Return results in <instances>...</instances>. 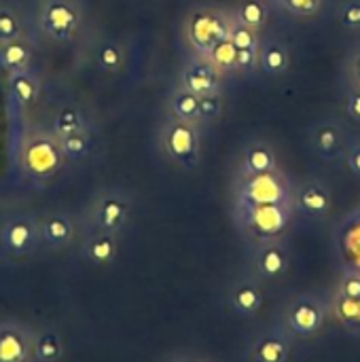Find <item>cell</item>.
Returning a JSON list of instances; mask_svg holds the SVG:
<instances>
[{
  "label": "cell",
  "instance_id": "6da1fadb",
  "mask_svg": "<svg viewBox=\"0 0 360 362\" xmlns=\"http://www.w3.org/2000/svg\"><path fill=\"white\" fill-rule=\"evenodd\" d=\"M229 32H231L229 21L221 13H214V11L193 13L189 19V25H187V34H189L191 45L204 55H210L219 42L227 40Z\"/></svg>",
  "mask_w": 360,
  "mask_h": 362
},
{
  "label": "cell",
  "instance_id": "7a4b0ae2",
  "mask_svg": "<svg viewBox=\"0 0 360 362\" xmlns=\"http://www.w3.org/2000/svg\"><path fill=\"white\" fill-rule=\"evenodd\" d=\"M38 242H40L38 223L25 214L11 216L0 227V246L6 255H13V257L30 255Z\"/></svg>",
  "mask_w": 360,
  "mask_h": 362
},
{
  "label": "cell",
  "instance_id": "3957f363",
  "mask_svg": "<svg viewBox=\"0 0 360 362\" xmlns=\"http://www.w3.org/2000/svg\"><path fill=\"white\" fill-rule=\"evenodd\" d=\"M62 146L47 136H34L23 148V168L36 178H47L55 174L62 165Z\"/></svg>",
  "mask_w": 360,
  "mask_h": 362
},
{
  "label": "cell",
  "instance_id": "277c9868",
  "mask_svg": "<svg viewBox=\"0 0 360 362\" xmlns=\"http://www.w3.org/2000/svg\"><path fill=\"white\" fill-rule=\"evenodd\" d=\"M93 225L95 231L119 235L129 216V199L119 191L102 193L93 204Z\"/></svg>",
  "mask_w": 360,
  "mask_h": 362
},
{
  "label": "cell",
  "instance_id": "5b68a950",
  "mask_svg": "<svg viewBox=\"0 0 360 362\" xmlns=\"http://www.w3.org/2000/svg\"><path fill=\"white\" fill-rule=\"evenodd\" d=\"M32 358V331L19 322H0V362H30Z\"/></svg>",
  "mask_w": 360,
  "mask_h": 362
},
{
  "label": "cell",
  "instance_id": "8992f818",
  "mask_svg": "<svg viewBox=\"0 0 360 362\" xmlns=\"http://www.w3.org/2000/svg\"><path fill=\"white\" fill-rule=\"evenodd\" d=\"M42 30L55 40H68L79 28V11L66 0H51L40 15Z\"/></svg>",
  "mask_w": 360,
  "mask_h": 362
},
{
  "label": "cell",
  "instance_id": "52a82bcc",
  "mask_svg": "<svg viewBox=\"0 0 360 362\" xmlns=\"http://www.w3.org/2000/svg\"><path fill=\"white\" fill-rule=\"evenodd\" d=\"M168 155L185 168H191L197 159V134L185 121H174L163 134Z\"/></svg>",
  "mask_w": 360,
  "mask_h": 362
},
{
  "label": "cell",
  "instance_id": "ba28073f",
  "mask_svg": "<svg viewBox=\"0 0 360 362\" xmlns=\"http://www.w3.org/2000/svg\"><path fill=\"white\" fill-rule=\"evenodd\" d=\"M38 233H40V242H45L49 248H66L72 244L74 240V221L68 214H49L40 221L38 225Z\"/></svg>",
  "mask_w": 360,
  "mask_h": 362
},
{
  "label": "cell",
  "instance_id": "9c48e42d",
  "mask_svg": "<svg viewBox=\"0 0 360 362\" xmlns=\"http://www.w3.org/2000/svg\"><path fill=\"white\" fill-rule=\"evenodd\" d=\"M244 199L255 208V206H269V204H280L284 199V187L280 180L267 174H257L248 180L244 189Z\"/></svg>",
  "mask_w": 360,
  "mask_h": 362
},
{
  "label": "cell",
  "instance_id": "30bf717a",
  "mask_svg": "<svg viewBox=\"0 0 360 362\" xmlns=\"http://www.w3.org/2000/svg\"><path fill=\"white\" fill-rule=\"evenodd\" d=\"M219 68L212 64V62H193L185 74H182V83H185V89L195 93V95H210V93H216L219 89Z\"/></svg>",
  "mask_w": 360,
  "mask_h": 362
},
{
  "label": "cell",
  "instance_id": "8fae6325",
  "mask_svg": "<svg viewBox=\"0 0 360 362\" xmlns=\"http://www.w3.org/2000/svg\"><path fill=\"white\" fill-rule=\"evenodd\" d=\"M117 238L119 235L95 231L93 235H89L83 242V248H81L83 259L89 261L91 265H98V267L115 263V259L119 255V240Z\"/></svg>",
  "mask_w": 360,
  "mask_h": 362
},
{
  "label": "cell",
  "instance_id": "7c38bea8",
  "mask_svg": "<svg viewBox=\"0 0 360 362\" xmlns=\"http://www.w3.org/2000/svg\"><path fill=\"white\" fill-rule=\"evenodd\" d=\"M289 322L293 331H297L299 335H310L318 331V327L323 325V310L314 301L299 299L289 310Z\"/></svg>",
  "mask_w": 360,
  "mask_h": 362
},
{
  "label": "cell",
  "instance_id": "4fadbf2b",
  "mask_svg": "<svg viewBox=\"0 0 360 362\" xmlns=\"http://www.w3.org/2000/svg\"><path fill=\"white\" fill-rule=\"evenodd\" d=\"M64 356V341L57 331H40L34 337V361L57 362Z\"/></svg>",
  "mask_w": 360,
  "mask_h": 362
},
{
  "label": "cell",
  "instance_id": "5bb4252c",
  "mask_svg": "<svg viewBox=\"0 0 360 362\" xmlns=\"http://www.w3.org/2000/svg\"><path fill=\"white\" fill-rule=\"evenodd\" d=\"M244 168L248 174H267L276 168V157L267 146H255L246 153L244 157Z\"/></svg>",
  "mask_w": 360,
  "mask_h": 362
},
{
  "label": "cell",
  "instance_id": "9a60e30c",
  "mask_svg": "<svg viewBox=\"0 0 360 362\" xmlns=\"http://www.w3.org/2000/svg\"><path fill=\"white\" fill-rule=\"evenodd\" d=\"M299 206L303 210H308L310 214H323L329 210L331 197L320 185H308L299 195Z\"/></svg>",
  "mask_w": 360,
  "mask_h": 362
},
{
  "label": "cell",
  "instance_id": "2e32d148",
  "mask_svg": "<svg viewBox=\"0 0 360 362\" xmlns=\"http://www.w3.org/2000/svg\"><path fill=\"white\" fill-rule=\"evenodd\" d=\"M28 59H30V49L19 38L4 42L0 49V66H4V68L21 70L28 64Z\"/></svg>",
  "mask_w": 360,
  "mask_h": 362
},
{
  "label": "cell",
  "instance_id": "e0dca14e",
  "mask_svg": "<svg viewBox=\"0 0 360 362\" xmlns=\"http://www.w3.org/2000/svg\"><path fill=\"white\" fill-rule=\"evenodd\" d=\"M172 110L178 117V121L191 123L199 117V95L182 89L172 98Z\"/></svg>",
  "mask_w": 360,
  "mask_h": 362
},
{
  "label": "cell",
  "instance_id": "ac0fdd59",
  "mask_svg": "<svg viewBox=\"0 0 360 362\" xmlns=\"http://www.w3.org/2000/svg\"><path fill=\"white\" fill-rule=\"evenodd\" d=\"M231 301H233V308L240 312V314H255L259 308H261V293L255 284H240L233 295H231Z\"/></svg>",
  "mask_w": 360,
  "mask_h": 362
},
{
  "label": "cell",
  "instance_id": "d6986e66",
  "mask_svg": "<svg viewBox=\"0 0 360 362\" xmlns=\"http://www.w3.org/2000/svg\"><path fill=\"white\" fill-rule=\"evenodd\" d=\"M261 66L267 74H282L289 68V53L280 42H269L263 47Z\"/></svg>",
  "mask_w": 360,
  "mask_h": 362
},
{
  "label": "cell",
  "instance_id": "ffe728a7",
  "mask_svg": "<svg viewBox=\"0 0 360 362\" xmlns=\"http://www.w3.org/2000/svg\"><path fill=\"white\" fill-rule=\"evenodd\" d=\"M259 269L265 278H276L286 269V255L278 246H267L259 255Z\"/></svg>",
  "mask_w": 360,
  "mask_h": 362
},
{
  "label": "cell",
  "instance_id": "44dd1931",
  "mask_svg": "<svg viewBox=\"0 0 360 362\" xmlns=\"http://www.w3.org/2000/svg\"><path fill=\"white\" fill-rule=\"evenodd\" d=\"M286 354H289V346L280 337H265L255 348V356L259 362H284Z\"/></svg>",
  "mask_w": 360,
  "mask_h": 362
},
{
  "label": "cell",
  "instance_id": "7402d4cb",
  "mask_svg": "<svg viewBox=\"0 0 360 362\" xmlns=\"http://www.w3.org/2000/svg\"><path fill=\"white\" fill-rule=\"evenodd\" d=\"M238 19L246 28H252V30L255 28H261L265 23V19H267V8L259 0H246L240 6V11H238Z\"/></svg>",
  "mask_w": 360,
  "mask_h": 362
},
{
  "label": "cell",
  "instance_id": "603a6c76",
  "mask_svg": "<svg viewBox=\"0 0 360 362\" xmlns=\"http://www.w3.org/2000/svg\"><path fill=\"white\" fill-rule=\"evenodd\" d=\"M81 129H83V119H81L79 110L70 108V106L62 108L59 115L55 117V134L64 140V138L81 132Z\"/></svg>",
  "mask_w": 360,
  "mask_h": 362
},
{
  "label": "cell",
  "instance_id": "cb8c5ba5",
  "mask_svg": "<svg viewBox=\"0 0 360 362\" xmlns=\"http://www.w3.org/2000/svg\"><path fill=\"white\" fill-rule=\"evenodd\" d=\"M208 57H210V62H212L219 70H233L236 64H238V49H236V45L227 38V40L219 42V45L212 49V53H210Z\"/></svg>",
  "mask_w": 360,
  "mask_h": 362
},
{
  "label": "cell",
  "instance_id": "d4e9b609",
  "mask_svg": "<svg viewBox=\"0 0 360 362\" xmlns=\"http://www.w3.org/2000/svg\"><path fill=\"white\" fill-rule=\"evenodd\" d=\"M11 89H13L15 100H17L21 106L32 104L34 98H36V83H34L28 74H23V72H17V74L11 76Z\"/></svg>",
  "mask_w": 360,
  "mask_h": 362
},
{
  "label": "cell",
  "instance_id": "484cf974",
  "mask_svg": "<svg viewBox=\"0 0 360 362\" xmlns=\"http://www.w3.org/2000/svg\"><path fill=\"white\" fill-rule=\"evenodd\" d=\"M59 146H62L64 157H68V159H83V157L87 155V151H89V138H87V134L81 129V132H76V134L64 138Z\"/></svg>",
  "mask_w": 360,
  "mask_h": 362
},
{
  "label": "cell",
  "instance_id": "4316f807",
  "mask_svg": "<svg viewBox=\"0 0 360 362\" xmlns=\"http://www.w3.org/2000/svg\"><path fill=\"white\" fill-rule=\"evenodd\" d=\"M19 30H21V25H19V19L15 17V13L0 8V42L19 38Z\"/></svg>",
  "mask_w": 360,
  "mask_h": 362
},
{
  "label": "cell",
  "instance_id": "83f0119b",
  "mask_svg": "<svg viewBox=\"0 0 360 362\" xmlns=\"http://www.w3.org/2000/svg\"><path fill=\"white\" fill-rule=\"evenodd\" d=\"M229 40L236 45V49H257V34L252 28H246V25H233L231 32H229Z\"/></svg>",
  "mask_w": 360,
  "mask_h": 362
},
{
  "label": "cell",
  "instance_id": "f1b7e54d",
  "mask_svg": "<svg viewBox=\"0 0 360 362\" xmlns=\"http://www.w3.org/2000/svg\"><path fill=\"white\" fill-rule=\"evenodd\" d=\"M98 62L104 70H117L123 62V53L117 45H102L98 51Z\"/></svg>",
  "mask_w": 360,
  "mask_h": 362
},
{
  "label": "cell",
  "instance_id": "f546056e",
  "mask_svg": "<svg viewBox=\"0 0 360 362\" xmlns=\"http://www.w3.org/2000/svg\"><path fill=\"white\" fill-rule=\"evenodd\" d=\"M282 4L299 17H310L320 8V0H282Z\"/></svg>",
  "mask_w": 360,
  "mask_h": 362
},
{
  "label": "cell",
  "instance_id": "4dcf8cb0",
  "mask_svg": "<svg viewBox=\"0 0 360 362\" xmlns=\"http://www.w3.org/2000/svg\"><path fill=\"white\" fill-rule=\"evenodd\" d=\"M316 144L323 153H333L339 144V132L335 127H323L316 136Z\"/></svg>",
  "mask_w": 360,
  "mask_h": 362
},
{
  "label": "cell",
  "instance_id": "1f68e13d",
  "mask_svg": "<svg viewBox=\"0 0 360 362\" xmlns=\"http://www.w3.org/2000/svg\"><path fill=\"white\" fill-rule=\"evenodd\" d=\"M221 112V100L216 93H210V95H202L199 98V117H206V119H212Z\"/></svg>",
  "mask_w": 360,
  "mask_h": 362
},
{
  "label": "cell",
  "instance_id": "d6a6232c",
  "mask_svg": "<svg viewBox=\"0 0 360 362\" xmlns=\"http://www.w3.org/2000/svg\"><path fill=\"white\" fill-rule=\"evenodd\" d=\"M342 23L348 28H360V2H348L342 8Z\"/></svg>",
  "mask_w": 360,
  "mask_h": 362
},
{
  "label": "cell",
  "instance_id": "836d02e7",
  "mask_svg": "<svg viewBox=\"0 0 360 362\" xmlns=\"http://www.w3.org/2000/svg\"><path fill=\"white\" fill-rule=\"evenodd\" d=\"M257 59H259L257 49H240L238 51V64H236V68L250 70V68L257 66Z\"/></svg>",
  "mask_w": 360,
  "mask_h": 362
},
{
  "label": "cell",
  "instance_id": "e575fe53",
  "mask_svg": "<svg viewBox=\"0 0 360 362\" xmlns=\"http://www.w3.org/2000/svg\"><path fill=\"white\" fill-rule=\"evenodd\" d=\"M344 293H346V297H348V299H360L359 278H350V280H346V284H344Z\"/></svg>",
  "mask_w": 360,
  "mask_h": 362
},
{
  "label": "cell",
  "instance_id": "d590c367",
  "mask_svg": "<svg viewBox=\"0 0 360 362\" xmlns=\"http://www.w3.org/2000/svg\"><path fill=\"white\" fill-rule=\"evenodd\" d=\"M348 115L354 121H360V91L350 95V100H348Z\"/></svg>",
  "mask_w": 360,
  "mask_h": 362
},
{
  "label": "cell",
  "instance_id": "8d00e7d4",
  "mask_svg": "<svg viewBox=\"0 0 360 362\" xmlns=\"http://www.w3.org/2000/svg\"><path fill=\"white\" fill-rule=\"evenodd\" d=\"M348 163H350L352 172H354V174H359V176H360V146L352 148V153L348 155Z\"/></svg>",
  "mask_w": 360,
  "mask_h": 362
},
{
  "label": "cell",
  "instance_id": "74e56055",
  "mask_svg": "<svg viewBox=\"0 0 360 362\" xmlns=\"http://www.w3.org/2000/svg\"><path fill=\"white\" fill-rule=\"evenodd\" d=\"M354 78H356V83H359L360 87V55L356 57V62H354Z\"/></svg>",
  "mask_w": 360,
  "mask_h": 362
}]
</instances>
